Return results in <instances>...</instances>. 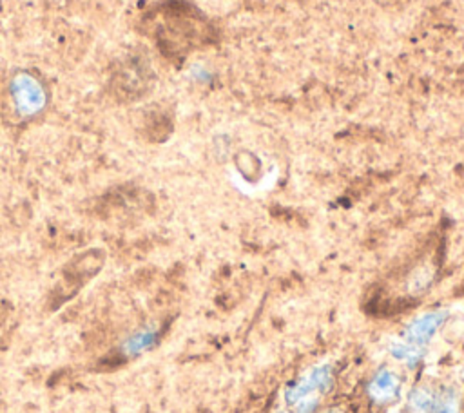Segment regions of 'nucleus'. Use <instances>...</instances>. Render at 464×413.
<instances>
[{
    "instance_id": "obj_1",
    "label": "nucleus",
    "mask_w": 464,
    "mask_h": 413,
    "mask_svg": "<svg viewBox=\"0 0 464 413\" xmlns=\"http://www.w3.org/2000/svg\"><path fill=\"white\" fill-rule=\"evenodd\" d=\"M334 384V374L331 366H322L305 375L301 381L287 390V402L296 406L299 402H318L320 393H327Z\"/></svg>"
},
{
    "instance_id": "obj_2",
    "label": "nucleus",
    "mask_w": 464,
    "mask_h": 413,
    "mask_svg": "<svg viewBox=\"0 0 464 413\" xmlns=\"http://www.w3.org/2000/svg\"><path fill=\"white\" fill-rule=\"evenodd\" d=\"M446 317H448V312L437 310V312H430V314H425V315L414 319L407 328L405 341L423 348L437 334V330L444 324Z\"/></svg>"
},
{
    "instance_id": "obj_3",
    "label": "nucleus",
    "mask_w": 464,
    "mask_h": 413,
    "mask_svg": "<svg viewBox=\"0 0 464 413\" xmlns=\"http://www.w3.org/2000/svg\"><path fill=\"white\" fill-rule=\"evenodd\" d=\"M401 393V379L391 368H381L368 383V395L377 404H389Z\"/></svg>"
},
{
    "instance_id": "obj_4",
    "label": "nucleus",
    "mask_w": 464,
    "mask_h": 413,
    "mask_svg": "<svg viewBox=\"0 0 464 413\" xmlns=\"http://www.w3.org/2000/svg\"><path fill=\"white\" fill-rule=\"evenodd\" d=\"M460 411H462V402L455 388L446 386L435 391L434 413H460Z\"/></svg>"
},
{
    "instance_id": "obj_5",
    "label": "nucleus",
    "mask_w": 464,
    "mask_h": 413,
    "mask_svg": "<svg viewBox=\"0 0 464 413\" xmlns=\"http://www.w3.org/2000/svg\"><path fill=\"white\" fill-rule=\"evenodd\" d=\"M391 354L398 361L405 363L407 366H416L423 359V348H419V347H416V345H412V343H408L405 340L394 341L391 345Z\"/></svg>"
},
{
    "instance_id": "obj_6",
    "label": "nucleus",
    "mask_w": 464,
    "mask_h": 413,
    "mask_svg": "<svg viewBox=\"0 0 464 413\" xmlns=\"http://www.w3.org/2000/svg\"><path fill=\"white\" fill-rule=\"evenodd\" d=\"M435 390L419 386L410 395V408L414 413H434Z\"/></svg>"
}]
</instances>
